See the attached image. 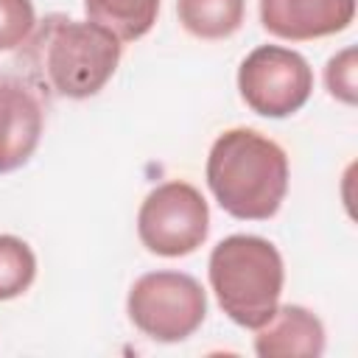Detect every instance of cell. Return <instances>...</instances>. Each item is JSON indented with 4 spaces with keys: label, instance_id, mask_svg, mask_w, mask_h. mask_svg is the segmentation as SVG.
<instances>
[{
    "label": "cell",
    "instance_id": "cell-1",
    "mask_svg": "<svg viewBox=\"0 0 358 358\" xmlns=\"http://www.w3.org/2000/svg\"><path fill=\"white\" fill-rule=\"evenodd\" d=\"M28 78L36 90L84 101L98 95L115 76L123 42L92 20L48 14L22 42Z\"/></svg>",
    "mask_w": 358,
    "mask_h": 358
},
{
    "label": "cell",
    "instance_id": "cell-2",
    "mask_svg": "<svg viewBox=\"0 0 358 358\" xmlns=\"http://www.w3.org/2000/svg\"><path fill=\"white\" fill-rule=\"evenodd\" d=\"M204 176L227 215L238 221H268L288 193V157L271 137L238 126L215 137Z\"/></svg>",
    "mask_w": 358,
    "mask_h": 358
},
{
    "label": "cell",
    "instance_id": "cell-3",
    "mask_svg": "<svg viewBox=\"0 0 358 358\" xmlns=\"http://www.w3.org/2000/svg\"><path fill=\"white\" fill-rule=\"evenodd\" d=\"M207 277L221 310L238 327L257 330L280 305L285 266L271 241L238 232L213 246Z\"/></svg>",
    "mask_w": 358,
    "mask_h": 358
},
{
    "label": "cell",
    "instance_id": "cell-4",
    "mask_svg": "<svg viewBox=\"0 0 358 358\" xmlns=\"http://www.w3.org/2000/svg\"><path fill=\"white\" fill-rule=\"evenodd\" d=\"M126 313L151 341L176 344L201 327L207 294L201 282L185 271H148L129 288Z\"/></svg>",
    "mask_w": 358,
    "mask_h": 358
},
{
    "label": "cell",
    "instance_id": "cell-5",
    "mask_svg": "<svg viewBox=\"0 0 358 358\" xmlns=\"http://www.w3.org/2000/svg\"><path fill=\"white\" fill-rule=\"evenodd\" d=\"M210 232V207L199 187L182 179L157 185L137 210V238L157 257H185Z\"/></svg>",
    "mask_w": 358,
    "mask_h": 358
},
{
    "label": "cell",
    "instance_id": "cell-6",
    "mask_svg": "<svg viewBox=\"0 0 358 358\" xmlns=\"http://www.w3.org/2000/svg\"><path fill=\"white\" fill-rule=\"evenodd\" d=\"M241 101L263 117H288L299 112L313 92L308 59L282 45H260L238 67Z\"/></svg>",
    "mask_w": 358,
    "mask_h": 358
},
{
    "label": "cell",
    "instance_id": "cell-7",
    "mask_svg": "<svg viewBox=\"0 0 358 358\" xmlns=\"http://www.w3.org/2000/svg\"><path fill=\"white\" fill-rule=\"evenodd\" d=\"M355 17V0H260L263 28L285 42L341 34Z\"/></svg>",
    "mask_w": 358,
    "mask_h": 358
},
{
    "label": "cell",
    "instance_id": "cell-8",
    "mask_svg": "<svg viewBox=\"0 0 358 358\" xmlns=\"http://www.w3.org/2000/svg\"><path fill=\"white\" fill-rule=\"evenodd\" d=\"M45 112L22 81L0 78V173L22 168L42 137Z\"/></svg>",
    "mask_w": 358,
    "mask_h": 358
},
{
    "label": "cell",
    "instance_id": "cell-9",
    "mask_svg": "<svg viewBox=\"0 0 358 358\" xmlns=\"http://www.w3.org/2000/svg\"><path fill=\"white\" fill-rule=\"evenodd\" d=\"M260 358H319L324 352V324L302 305H277L266 324L255 330Z\"/></svg>",
    "mask_w": 358,
    "mask_h": 358
},
{
    "label": "cell",
    "instance_id": "cell-10",
    "mask_svg": "<svg viewBox=\"0 0 358 358\" xmlns=\"http://www.w3.org/2000/svg\"><path fill=\"white\" fill-rule=\"evenodd\" d=\"M182 28L204 42L229 39L246 20V0H176Z\"/></svg>",
    "mask_w": 358,
    "mask_h": 358
},
{
    "label": "cell",
    "instance_id": "cell-11",
    "mask_svg": "<svg viewBox=\"0 0 358 358\" xmlns=\"http://www.w3.org/2000/svg\"><path fill=\"white\" fill-rule=\"evenodd\" d=\"M84 11L120 42H134L154 28L159 0H84Z\"/></svg>",
    "mask_w": 358,
    "mask_h": 358
},
{
    "label": "cell",
    "instance_id": "cell-12",
    "mask_svg": "<svg viewBox=\"0 0 358 358\" xmlns=\"http://www.w3.org/2000/svg\"><path fill=\"white\" fill-rule=\"evenodd\" d=\"M36 277V255L17 235H0V302H8L31 288Z\"/></svg>",
    "mask_w": 358,
    "mask_h": 358
},
{
    "label": "cell",
    "instance_id": "cell-13",
    "mask_svg": "<svg viewBox=\"0 0 358 358\" xmlns=\"http://www.w3.org/2000/svg\"><path fill=\"white\" fill-rule=\"evenodd\" d=\"M324 84L336 101L355 106V101H358V53H355V48H344L327 59Z\"/></svg>",
    "mask_w": 358,
    "mask_h": 358
},
{
    "label": "cell",
    "instance_id": "cell-14",
    "mask_svg": "<svg viewBox=\"0 0 358 358\" xmlns=\"http://www.w3.org/2000/svg\"><path fill=\"white\" fill-rule=\"evenodd\" d=\"M36 28V11L31 0H0V53L22 48Z\"/></svg>",
    "mask_w": 358,
    "mask_h": 358
}]
</instances>
